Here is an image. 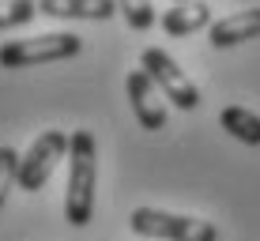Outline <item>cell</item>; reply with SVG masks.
<instances>
[{
    "label": "cell",
    "instance_id": "1",
    "mask_svg": "<svg viewBox=\"0 0 260 241\" xmlns=\"http://www.w3.org/2000/svg\"><path fill=\"white\" fill-rule=\"evenodd\" d=\"M94 185H98V144L87 128H76L68 136V189H64V219L72 226L91 222Z\"/></svg>",
    "mask_w": 260,
    "mask_h": 241
},
{
    "label": "cell",
    "instance_id": "2",
    "mask_svg": "<svg viewBox=\"0 0 260 241\" xmlns=\"http://www.w3.org/2000/svg\"><path fill=\"white\" fill-rule=\"evenodd\" d=\"M128 226L147 241H219V230L208 219L170 215L158 208H136L128 215Z\"/></svg>",
    "mask_w": 260,
    "mask_h": 241
},
{
    "label": "cell",
    "instance_id": "3",
    "mask_svg": "<svg viewBox=\"0 0 260 241\" xmlns=\"http://www.w3.org/2000/svg\"><path fill=\"white\" fill-rule=\"evenodd\" d=\"M83 49L79 34H38V38H15L0 46V68H34V64H53V60H68Z\"/></svg>",
    "mask_w": 260,
    "mask_h": 241
},
{
    "label": "cell",
    "instance_id": "4",
    "mask_svg": "<svg viewBox=\"0 0 260 241\" xmlns=\"http://www.w3.org/2000/svg\"><path fill=\"white\" fill-rule=\"evenodd\" d=\"M140 68L151 76V83H155L158 91L166 94V102H170V106H177V110H185V113L200 106V91H196V83L181 72V68H177V60L170 57L166 49H158V46L143 49Z\"/></svg>",
    "mask_w": 260,
    "mask_h": 241
},
{
    "label": "cell",
    "instance_id": "5",
    "mask_svg": "<svg viewBox=\"0 0 260 241\" xmlns=\"http://www.w3.org/2000/svg\"><path fill=\"white\" fill-rule=\"evenodd\" d=\"M60 158H68V136L60 128H46L30 144V151L19 155V189L23 192H38L53 177V169H57Z\"/></svg>",
    "mask_w": 260,
    "mask_h": 241
},
{
    "label": "cell",
    "instance_id": "6",
    "mask_svg": "<svg viewBox=\"0 0 260 241\" xmlns=\"http://www.w3.org/2000/svg\"><path fill=\"white\" fill-rule=\"evenodd\" d=\"M124 91H128V102H132V113H136L140 128L143 132H158L166 128V98L151 83V76L143 68H132L128 79H124Z\"/></svg>",
    "mask_w": 260,
    "mask_h": 241
},
{
    "label": "cell",
    "instance_id": "7",
    "mask_svg": "<svg viewBox=\"0 0 260 241\" xmlns=\"http://www.w3.org/2000/svg\"><path fill=\"white\" fill-rule=\"evenodd\" d=\"M260 38V8H245V12H234L226 19L211 23V46L215 49H230L241 46V42Z\"/></svg>",
    "mask_w": 260,
    "mask_h": 241
},
{
    "label": "cell",
    "instance_id": "8",
    "mask_svg": "<svg viewBox=\"0 0 260 241\" xmlns=\"http://www.w3.org/2000/svg\"><path fill=\"white\" fill-rule=\"evenodd\" d=\"M38 12L53 19H113L117 0H38Z\"/></svg>",
    "mask_w": 260,
    "mask_h": 241
},
{
    "label": "cell",
    "instance_id": "9",
    "mask_svg": "<svg viewBox=\"0 0 260 241\" xmlns=\"http://www.w3.org/2000/svg\"><path fill=\"white\" fill-rule=\"evenodd\" d=\"M162 30L170 34V38H189V34L204 30V26H211V8L200 4V0H189V4H174L166 8L162 19Z\"/></svg>",
    "mask_w": 260,
    "mask_h": 241
},
{
    "label": "cell",
    "instance_id": "10",
    "mask_svg": "<svg viewBox=\"0 0 260 241\" xmlns=\"http://www.w3.org/2000/svg\"><path fill=\"white\" fill-rule=\"evenodd\" d=\"M219 124L234 140H241V144H249V147L260 144V117L253 110H245V106H226V110L219 113Z\"/></svg>",
    "mask_w": 260,
    "mask_h": 241
},
{
    "label": "cell",
    "instance_id": "11",
    "mask_svg": "<svg viewBox=\"0 0 260 241\" xmlns=\"http://www.w3.org/2000/svg\"><path fill=\"white\" fill-rule=\"evenodd\" d=\"M38 15V0H0V30L26 26Z\"/></svg>",
    "mask_w": 260,
    "mask_h": 241
},
{
    "label": "cell",
    "instance_id": "12",
    "mask_svg": "<svg viewBox=\"0 0 260 241\" xmlns=\"http://www.w3.org/2000/svg\"><path fill=\"white\" fill-rule=\"evenodd\" d=\"M117 12L124 15V23L132 30H151L155 26V8L151 0H117Z\"/></svg>",
    "mask_w": 260,
    "mask_h": 241
},
{
    "label": "cell",
    "instance_id": "13",
    "mask_svg": "<svg viewBox=\"0 0 260 241\" xmlns=\"http://www.w3.org/2000/svg\"><path fill=\"white\" fill-rule=\"evenodd\" d=\"M19 185V155L15 147H0V208L8 203V192Z\"/></svg>",
    "mask_w": 260,
    "mask_h": 241
},
{
    "label": "cell",
    "instance_id": "14",
    "mask_svg": "<svg viewBox=\"0 0 260 241\" xmlns=\"http://www.w3.org/2000/svg\"><path fill=\"white\" fill-rule=\"evenodd\" d=\"M174 4H189V0H174Z\"/></svg>",
    "mask_w": 260,
    "mask_h": 241
}]
</instances>
